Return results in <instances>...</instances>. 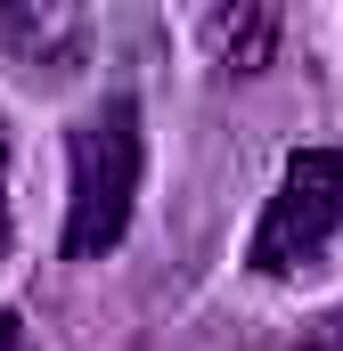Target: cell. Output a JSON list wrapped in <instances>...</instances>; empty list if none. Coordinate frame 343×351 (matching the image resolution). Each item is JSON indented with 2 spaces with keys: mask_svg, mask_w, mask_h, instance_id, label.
I'll list each match as a JSON object with an SVG mask.
<instances>
[{
  "mask_svg": "<svg viewBox=\"0 0 343 351\" xmlns=\"http://www.w3.org/2000/svg\"><path fill=\"white\" fill-rule=\"evenodd\" d=\"M139 164H147V139H139V106L131 98H98L82 123L66 131V254L98 262L123 245L131 229V204H139Z\"/></svg>",
  "mask_w": 343,
  "mask_h": 351,
  "instance_id": "6da1fadb",
  "label": "cell"
},
{
  "mask_svg": "<svg viewBox=\"0 0 343 351\" xmlns=\"http://www.w3.org/2000/svg\"><path fill=\"white\" fill-rule=\"evenodd\" d=\"M335 237H343V156L335 147H294L254 221L246 262L261 278H311L335 254Z\"/></svg>",
  "mask_w": 343,
  "mask_h": 351,
  "instance_id": "7a4b0ae2",
  "label": "cell"
},
{
  "mask_svg": "<svg viewBox=\"0 0 343 351\" xmlns=\"http://www.w3.org/2000/svg\"><path fill=\"white\" fill-rule=\"evenodd\" d=\"M0 58L25 82H66L90 58V16L58 8V0H16V8H0Z\"/></svg>",
  "mask_w": 343,
  "mask_h": 351,
  "instance_id": "3957f363",
  "label": "cell"
},
{
  "mask_svg": "<svg viewBox=\"0 0 343 351\" xmlns=\"http://www.w3.org/2000/svg\"><path fill=\"white\" fill-rule=\"evenodd\" d=\"M196 33H204V49L221 66L254 74V66H270V49H278V8H261V0H246V8H204Z\"/></svg>",
  "mask_w": 343,
  "mask_h": 351,
  "instance_id": "277c9868",
  "label": "cell"
},
{
  "mask_svg": "<svg viewBox=\"0 0 343 351\" xmlns=\"http://www.w3.org/2000/svg\"><path fill=\"white\" fill-rule=\"evenodd\" d=\"M0 262H8V123H0Z\"/></svg>",
  "mask_w": 343,
  "mask_h": 351,
  "instance_id": "5b68a950",
  "label": "cell"
},
{
  "mask_svg": "<svg viewBox=\"0 0 343 351\" xmlns=\"http://www.w3.org/2000/svg\"><path fill=\"white\" fill-rule=\"evenodd\" d=\"M0 351H33V335H25V319H16V311H0Z\"/></svg>",
  "mask_w": 343,
  "mask_h": 351,
  "instance_id": "8992f818",
  "label": "cell"
}]
</instances>
